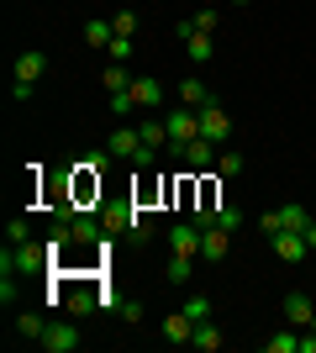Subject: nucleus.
<instances>
[{
  "instance_id": "nucleus-38",
  "label": "nucleus",
  "mask_w": 316,
  "mask_h": 353,
  "mask_svg": "<svg viewBox=\"0 0 316 353\" xmlns=\"http://www.w3.org/2000/svg\"><path fill=\"white\" fill-rule=\"evenodd\" d=\"M306 248H316V221H306Z\"/></svg>"
},
{
  "instance_id": "nucleus-39",
  "label": "nucleus",
  "mask_w": 316,
  "mask_h": 353,
  "mask_svg": "<svg viewBox=\"0 0 316 353\" xmlns=\"http://www.w3.org/2000/svg\"><path fill=\"white\" fill-rule=\"evenodd\" d=\"M232 6H248V0H232Z\"/></svg>"
},
{
  "instance_id": "nucleus-35",
  "label": "nucleus",
  "mask_w": 316,
  "mask_h": 353,
  "mask_svg": "<svg viewBox=\"0 0 316 353\" xmlns=\"http://www.w3.org/2000/svg\"><path fill=\"white\" fill-rule=\"evenodd\" d=\"M258 232H264V237L280 232V211H264V216H258Z\"/></svg>"
},
{
  "instance_id": "nucleus-21",
  "label": "nucleus",
  "mask_w": 316,
  "mask_h": 353,
  "mask_svg": "<svg viewBox=\"0 0 316 353\" xmlns=\"http://www.w3.org/2000/svg\"><path fill=\"white\" fill-rule=\"evenodd\" d=\"M101 232H105V221H95V216H74V243L85 248V243H101Z\"/></svg>"
},
{
  "instance_id": "nucleus-11",
  "label": "nucleus",
  "mask_w": 316,
  "mask_h": 353,
  "mask_svg": "<svg viewBox=\"0 0 316 353\" xmlns=\"http://www.w3.org/2000/svg\"><path fill=\"white\" fill-rule=\"evenodd\" d=\"M180 159L190 163V169H216V143H211V137H196V143L180 148Z\"/></svg>"
},
{
  "instance_id": "nucleus-2",
  "label": "nucleus",
  "mask_w": 316,
  "mask_h": 353,
  "mask_svg": "<svg viewBox=\"0 0 316 353\" xmlns=\"http://www.w3.org/2000/svg\"><path fill=\"white\" fill-rule=\"evenodd\" d=\"M48 74V53L43 48H27V53H16V79H11V101H27L32 85Z\"/></svg>"
},
{
  "instance_id": "nucleus-9",
  "label": "nucleus",
  "mask_w": 316,
  "mask_h": 353,
  "mask_svg": "<svg viewBox=\"0 0 316 353\" xmlns=\"http://www.w3.org/2000/svg\"><path fill=\"white\" fill-rule=\"evenodd\" d=\"M269 243H274V253H280L285 264H301V259H306V232H290V227H280Z\"/></svg>"
},
{
  "instance_id": "nucleus-36",
  "label": "nucleus",
  "mask_w": 316,
  "mask_h": 353,
  "mask_svg": "<svg viewBox=\"0 0 316 353\" xmlns=\"http://www.w3.org/2000/svg\"><path fill=\"white\" fill-rule=\"evenodd\" d=\"M105 163H111V153H85V159H79V169H95V174H101Z\"/></svg>"
},
{
  "instance_id": "nucleus-3",
  "label": "nucleus",
  "mask_w": 316,
  "mask_h": 353,
  "mask_svg": "<svg viewBox=\"0 0 316 353\" xmlns=\"http://www.w3.org/2000/svg\"><path fill=\"white\" fill-rule=\"evenodd\" d=\"M164 127H169V148L180 153L185 143H196V137H200V111H190V105H174V111L164 117Z\"/></svg>"
},
{
  "instance_id": "nucleus-19",
  "label": "nucleus",
  "mask_w": 316,
  "mask_h": 353,
  "mask_svg": "<svg viewBox=\"0 0 316 353\" xmlns=\"http://www.w3.org/2000/svg\"><path fill=\"white\" fill-rule=\"evenodd\" d=\"M132 216H137V206H105V211H101L105 232H121V227H132Z\"/></svg>"
},
{
  "instance_id": "nucleus-25",
  "label": "nucleus",
  "mask_w": 316,
  "mask_h": 353,
  "mask_svg": "<svg viewBox=\"0 0 316 353\" xmlns=\"http://www.w3.org/2000/svg\"><path fill=\"white\" fill-rule=\"evenodd\" d=\"M211 227H227V232H238V227H242V211H238V206H211Z\"/></svg>"
},
{
  "instance_id": "nucleus-26",
  "label": "nucleus",
  "mask_w": 316,
  "mask_h": 353,
  "mask_svg": "<svg viewBox=\"0 0 316 353\" xmlns=\"http://www.w3.org/2000/svg\"><path fill=\"white\" fill-rule=\"evenodd\" d=\"M185 316H190V322H211V295H190V301H185Z\"/></svg>"
},
{
  "instance_id": "nucleus-27",
  "label": "nucleus",
  "mask_w": 316,
  "mask_h": 353,
  "mask_svg": "<svg viewBox=\"0 0 316 353\" xmlns=\"http://www.w3.org/2000/svg\"><path fill=\"white\" fill-rule=\"evenodd\" d=\"M116 316H121V322H127V327H143V316H148V306H143V301H121V306H116Z\"/></svg>"
},
{
  "instance_id": "nucleus-40",
  "label": "nucleus",
  "mask_w": 316,
  "mask_h": 353,
  "mask_svg": "<svg viewBox=\"0 0 316 353\" xmlns=\"http://www.w3.org/2000/svg\"><path fill=\"white\" fill-rule=\"evenodd\" d=\"M311 327H316V322H311Z\"/></svg>"
},
{
  "instance_id": "nucleus-7",
  "label": "nucleus",
  "mask_w": 316,
  "mask_h": 353,
  "mask_svg": "<svg viewBox=\"0 0 316 353\" xmlns=\"http://www.w3.org/2000/svg\"><path fill=\"white\" fill-rule=\"evenodd\" d=\"M132 101H137V111H153V105H164V85H158V79H153V74H137L132 85Z\"/></svg>"
},
{
  "instance_id": "nucleus-23",
  "label": "nucleus",
  "mask_w": 316,
  "mask_h": 353,
  "mask_svg": "<svg viewBox=\"0 0 316 353\" xmlns=\"http://www.w3.org/2000/svg\"><path fill=\"white\" fill-rule=\"evenodd\" d=\"M196 348L216 353V348H222V327H216V322H196Z\"/></svg>"
},
{
  "instance_id": "nucleus-20",
  "label": "nucleus",
  "mask_w": 316,
  "mask_h": 353,
  "mask_svg": "<svg viewBox=\"0 0 316 353\" xmlns=\"http://www.w3.org/2000/svg\"><path fill=\"white\" fill-rule=\"evenodd\" d=\"M306 221H311V211L295 206V201H285L280 206V227H290V232H306Z\"/></svg>"
},
{
  "instance_id": "nucleus-10",
  "label": "nucleus",
  "mask_w": 316,
  "mask_h": 353,
  "mask_svg": "<svg viewBox=\"0 0 316 353\" xmlns=\"http://www.w3.org/2000/svg\"><path fill=\"white\" fill-rule=\"evenodd\" d=\"M285 322L290 327H311L316 322V306H311V295H306V290H290L285 295Z\"/></svg>"
},
{
  "instance_id": "nucleus-37",
  "label": "nucleus",
  "mask_w": 316,
  "mask_h": 353,
  "mask_svg": "<svg viewBox=\"0 0 316 353\" xmlns=\"http://www.w3.org/2000/svg\"><path fill=\"white\" fill-rule=\"evenodd\" d=\"M301 353H316V327H311V332L301 338Z\"/></svg>"
},
{
  "instance_id": "nucleus-14",
  "label": "nucleus",
  "mask_w": 316,
  "mask_h": 353,
  "mask_svg": "<svg viewBox=\"0 0 316 353\" xmlns=\"http://www.w3.org/2000/svg\"><path fill=\"white\" fill-rule=\"evenodd\" d=\"M185 53L196 63H211L216 59V37H211V32H190V37H185Z\"/></svg>"
},
{
  "instance_id": "nucleus-15",
  "label": "nucleus",
  "mask_w": 316,
  "mask_h": 353,
  "mask_svg": "<svg viewBox=\"0 0 316 353\" xmlns=\"http://www.w3.org/2000/svg\"><path fill=\"white\" fill-rule=\"evenodd\" d=\"M164 338L169 343H196V322L185 311H174V316H164Z\"/></svg>"
},
{
  "instance_id": "nucleus-17",
  "label": "nucleus",
  "mask_w": 316,
  "mask_h": 353,
  "mask_svg": "<svg viewBox=\"0 0 316 353\" xmlns=\"http://www.w3.org/2000/svg\"><path fill=\"white\" fill-rule=\"evenodd\" d=\"M111 37H116V27H111V21H101V16H90V21H85V43H90V48H111Z\"/></svg>"
},
{
  "instance_id": "nucleus-31",
  "label": "nucleus",
  "mask_w": 316,
  "mask_h": 353,
  "mask_svg": "<svg viewBox=\"0 0 316 353\" xmlns=\"http://www.w3.org/2000/svg\"><path fill=\"white\" fill-rule=\"evenodd\" d=\"M111 63H132V37H111Z\"/></svg>"
},
{
  "instance_id": "nucleus-1",
  "label": "nucleus",
  "mask_w": 316,
  "mask_h": 353,
  "mask_svg": "<svg viewBox=\"0 0 316 353\" xmlns=\"http://www.w3.org/2000/svg\"><path fill=\"white\" fill-rule=\"evenodd\" d=\"M48 243L37 248V243H6V253H0V274H43L48 269Z\"/></svg>"
},
{
  "instance_id": "nucleus-22",
  "label": "nucleus",
  "mask_w": 316,
  "mask_h": 353,
  "mask_svg": "<svg viewBox=\"0 0 316 353\" xmlns=\"http://www.w3.org/2000/svg\"><path fill=\"white\" fill-rule=\"evenodd\" d=\"M264 348H269V353H301V327H290V332H274Z\"/></svg>"
},
{
  "instance_id": "nucleus-28",
  "label": "nucleus",
  "mask_w": 316,
  "mask_h": 353,
  "mask_svg": "<svg viewBox=\"0 0 316 353\" xmlns=\"http://www.w3.org/2000/svg\"><path fill=\"white\" fill-rule=\"evenodd\" d=\"M43 316H37V311H27V316H16V332H21V338H43Z\"/></svg>"
},
{
  "instance_id": "nucleus-30",
  "label": "nucleus",
  "mask_w": 316,
  "mask_h": 353,
  "mask_svg": "<svg viewBox=\"0 0 316 353\" xmlns=\"http://www.w3.org/2000/svg\"><path fill=\"white\" fill-rule=\"evenodd\" d=\"M132 111H137L132 90H116V95H111V117H132Z\"/></svg>"
},
{
  "instance_id": "nucleus-24",
  "label": "nucleus",
  "mask_w": 316,
  "mask_h": 353,
  "mask_svg": "<svg viewBox=\"0 0 316 353\" xmlns=\"http://www.w3.org/2000/svg\"><path fill=\"white\" fill-rule=\"evenodd\" d=\"M101 85L116 95V90H127L132 85V74H127V63H105V74H101Z\"/></svg>"
},
{
  "instance_id": "nucleus-34",
  "label": "nucleus",
  "mask_w": 316,
  "mask_h": 353,
  "mask_svg": "<svg viewBox=\"0 0 316 353\" xmlns=\"http://www.w3.org/2000/svg\"><path fill=\"white\" fill-rule=\"evenodd\" d=\"M111 27H116V37H132V32H137V16H132V11H121Z\"/></svg>"
},
{
  "instance_id": "nucleus-4",
  "label": "nucleus",
  "mask_w": 316,
  "mask_h": 353,
  "mask_svg": "<svg viewBox=\"0 0 316 353\" xmlns=\"http://www.w3.org/2000/svg\"><path fill=\"white\" fill-rule=\"evenodd\" d=\"M37 343H43L48 353H74L85 338H79V327H74V322H59V316H53V322L43 327V338H37Z\"/></svg>"
},
{
  "instance_id": "nucleus-6",
  "label": "nucleus",
  "mask_w": 316,
  "mask_h": 353,
  "mask_svg": "<svg viewBox=\"0 0 316 353\" xmlns=\"http://www.w3.org/2000/svg\"><path fill=\"white\" fill-rule=\"evenodd\" d=\"M200 232H206V227H200L196 216H190V221H174V232H169V248H174V253H190V259H196V253H200Z\"/></svg>"
},
{
  "instance_id": "nucleus-5",
  "label": "nucleus",
  "mask_w": 316,
  "mask_h": 353,
  "mask_svg": "<svg viewBox=\"0 0 316 353\" xmlns=\"http://www.w3.org/2000/svg\"><path fill=\"white\" fill-rule=\"evenodd\" d=\"M200 137H211V143L232 137V117H227L222 105H200Z\"/></svg>"
},
{
  "instance_id": "nucleus-32",
  "label": "nucleus",
  "mask_w": 316,
  "mask_h": 353,
  "mask_svg": "<svg viewBox=\"0 0 316 353\" xmlns=\"http://www.w3.org/2000/svg\"><path fill=\"white\" fill-rule=\"evenodd\" d=\"M127 232H132L137 243H148V237H153V221L143 216V211H137V216H132V227H127Z\"/></svg>"
},
{
  "instance_id": "nucleus-12",
  "label": "nucleus",
  "mask_w": 316,
  "mask_h": 353,
  "mask_svg": "<svg viewBox=\"0 0 316 353\" xmlns=\"http://www.w3.org/2000/svg\"><path fill=\"white\" fill-rule=\"evenodd\" d=\"M137 148H143L137 127H116V132H111V143H105V153H111V159H137Z\"/></svg>"
},
{
  "instance_id": "nucleus-33",
  "label": "nucleus",
  "mask_w": 316,
  "mask_h": 353,
  "mask_svg": "<svg viewBox=\"0 0 316 353\" xmlns=\"http://www.w3.org/2000/svg\"><path fill=\"white\" fill-rule=\"evenodd\" d=\"M6 243H32V237H27V221H21V216L6 221Z\"/></svg>"
},
{
  "instance_id": "nucleus-16",
  "label": "nucleus",
  "mask_w": 316,
  "mask_h": 353,
  "mask_svg": "<svg viewBox=\"0 0 316 353\" xmlns=\"http://www.w3.org/2000/svg\"><path fill=\"white\" fill-rule=\"evenodd\" d=\"M137 137H143V143H148L153 153H158V148L169 143V127H164V117H143V121H137Z\"/></svg>"
},
{
  "instance_id": "nucleus-8",
  "label": "nucleus",
  "mask_w": 316,
  "mask_h": 353,
  "mask_svg": "<svg viewBox=\"0 0 316 353\" xmlns=\"http://www.w3.org/2000/svg\"><path fill=\"white\" fill-rule=\"evenodd\" d=\"M227 253H232V232H227V227H206V232H200V259L222 264Z\"/></svg>"
},
{
  "instance_id": "nucleus-18",
  "label": "nucleus",
  "mask_w": 316,
  "mask_h": 353,
  "mask_svg": "<svg viewBox=\"0 0 316 353\" xmlns=\"http://www.w3.org/2000/svg\"><path fill=\"white\" fill-rule=\"evenodd\" d=\"M164 274H169V285H190V274H196V259H190V253H174Z\"/></svg>"
},
{
  "instance_id": "nucleus-29",
  "label": "nucleus",
  "mask_w": 316,
  "mask_h": 353,
  "mask_svg": "<svg viewBox=\"0 0 316 353\" xmlns=\"http://www.w3.org/2000/svg\"><path fill=\"white\" fill-rule=\"evenodd\" d=\"M216 174H222V179L242 174V153H216Z\"/></svg>"
},
{
  "instance_id": "nucleus-13",
  "label": "nucleus",
  "mask_w": 316,
  "mask_h": 353,
  "mask_svg": "<svg viewBox=\"0 0 316 353\" xmlns=\"http://www.w3.org/2000/svg\"><path fill=\"white\" fill-rule=\"evenodd\" d=\"M180 105H190V111H200V105H211V95H206V79H200V74H190V79H180Z\"/></svg>"
}]
</instances>
